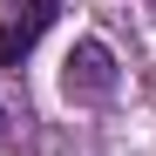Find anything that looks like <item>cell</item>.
<instances>
[{"label": "cell", "instance_id": "cell-1", "mask_svg": "<svg viewBox=\"0 0 156 156\" xmlns=\"http://www.w3.org/2000/svg\"><path fill=\"white\" fill-rule=\"evenodd\" d=\"M61 95L68 102H109L115 95V55L102 41H75V55L61 61Z\"/></svg>", "mask_w": 156, "mask_h": 156}, {"label": "cell", "instance_id": "cell-2", "mask_svg": "<svg viewBox=\"0 0 156 156\" xmlns=\"http://www.w3.org/2000/svg\"><path fill=\"white\" fill-rule=\"evenodd\" d=\"M55 14H61V0H20L14 7V20L0 27V68H20L34 55V41L55 27Z\"/></svg>", "mask_w": 156, "mask_h": 156}, {"label": "cell", "instance_id": "cell-3", "mask_svg": "<svg viewBox=\"0 0 156 156\" xmlns=\"http://www.w3.org/2000/svg\"><path fill=\"white\" fill-rule=\"evenodd\" d=\"M0 143H7V109H0Z\"/></svg>", "mask_w": 156, "mask_h": 156}]
</instances>
